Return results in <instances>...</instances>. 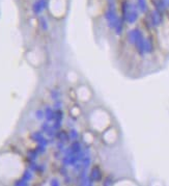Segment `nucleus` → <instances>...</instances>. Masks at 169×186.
<instances>
[{"label": "nucleus", "mask_w": 169, "mask_h": 186, "mask_svg": "<svg viewBox=\"0 0 169 186\" xmlns=\"http://www.w3.org/2000/svg\"><path fill=\"white\" fill-rule=\"evenodd\" d=\"M62 117H63V113H62V111L60 110V109H56L55 114H54V120H55V121H59V122H61Z\"/></svg>", "instance_id": "nucleus-13"}, {"label": "nucleus", "mask_w": 169, "mask_h": 186, "mask_svg": "<svg viewBox=\"0 0 169 186\" xmlns=\"http://www.w3.org/2000/svg\"><path fill=\"white\" fill-rule=\"evenodd\" d=\"M144 42H145L144 37H141L140 39H139L138 41H136V43L134 44L136 49H137L138 53H139V54H141V55H143L145 53V51H144Z\"/></svg>", "instance_id": "nucleus-5"}, {"label": "nucleus", "mask_w": 169, "mask_h": 186, "mask_svg": "<svg viewBox=\"0 0 169 186\" xmlns=\"http://www.w3.org/2000/svg\"><path fill=\"white\" fill-rule=\"evenodd\" d=\"M141 37H143V34H142L140 29H138V28L132 29V30H130L128 32V41H129V43H131V44H135L136 41H138Z\"/></svg>", "instance_id": "nucleus-2"}, {"label": "nucleus", "mask_w": 169, "mask_h": 186, "mask_svg": "<svg viewBox=\"0 0 169 186\" xmlns=\"http://www.w3.org/2000/svg\"><path fill=\"white\" fill-rule=\"evenodd\" d=\"M37 151H32L29 153V158H30L31 160H34V159L37 158Z\"/></svg>", "instance_id": "nucleus-17"}, {"label": "nucleus", "mask_w": 169, "mask_h": 186, "mask_svg": "<svg viewBox=\"0 0 169 186\" xmlns=\"http://www.w3.org/2000/svg\"><path fill=\"white\" fill-rule=\"evenodd\" d=\"M162 15L159 11H153L150 13V22L154 26H159L162 23Z\"/></svg>", "instance_id": "nucleus-3"}, {"label": "nucleus", "mask_w": 169, "mask_h": 186, "mask_svg": "<svg viewBox=\"0 0 169 186\" xmlns=\"http://www.w3.org/2000/svg\"><path fill=\"white\" fill-rule=\"evenodd\" d=\"M137 7L138 10L141 13H146L147 11V2L146 0H137Z\"/></svg>", "instance_id": "nucleus-8"}, {"label": "nucleus", "mask_w": 169, "mask_h": 186, "mask_svg": "<svg viewBox=\"0 0 169 186\" xmlns=\"http://www.w3.org/2000/svg\"><path fill=\"white\" fill-rule=\"evenodd\" d=\"M101 178H102V172H101L99 166H94L93 170H91V174H90V179L93 180V181H100Z\"/></svg>", "instance_id": "nucleus-4"}, {"label": "nucleus", "mask_w": 169, "mask_h": 186, "mask_svg": "<svg viewBox=\"0 0 169 186\" xmlns=\"http://www.w3.org/2000/svg\"><path fill=\"white\" fill-rule=\"evenodd\" d=\"M57 136L60 138L61 141H67V140H69V135H67V133H64V132H60V133H58Z\"/></svg>", "instance_id": "nucleus-14"}, {"label": "nucleus", "mask_w": 169, "mask_h": 186, "mask_svg": "<svg viewBox=\"0 0 169 186\" xmlns=\"http://www.w3.org/2000/svg\"><path fill=\"white\" fill-rule=\"evenodd\" d=\"M163 2H164L165 7L169 8V0H163Z\"/></svg>", "instance_id": "nucleus-22"}, {"label": "nucleus", "mask_w": 169, "mask_h": 186, "mask_svg": "<svg viewBox=\"0 0 169 186\" xmlns=\"http://www.w3.org/2000/svg\"><path fill=\"white\" fill-rule=\"evenodd\" d=\"M71 149L73 150L74 153H78V152H81V144H80L79 141H75V143H73L72 147H71Z\"/></svg>", "instance_id": "nucleus-12"}, {"label": "nucleus", "mask_w": 169, "mask_h": 186, "mask_svg": "<svg viewBox=\"0 0 169 186\" xmlns=\"http://www.w3.org/2000/svg\"><path fill=\"white\" fill-rule=\"evenodd\" d=\"M51 96H52V98L55 100V101L59 99V93H58L57 91H53L52 93H51Z\"/></svg>", "instance_id": "nucleus-16"}, {"label": "nucleus", "mask_w": 169, "mask_h": 186, "mask_svg": "<svg viewBox=\"0 0 169 186\" xmlns=\"http://www.w3.org/2000/svg\"><path fill=\"white\" fill-rule=\"evenodd\" d=\"M55 108L56 109H60V106H61V102L60 101H58V100H56V102H55Z\"/></svg>", "instance_id": "nucleus-19"}, {"label": "nucleus", "mask_w": 169, "mask_h": 186, "mask_svg": "<svg viewBox=\"0 0 169 186\" xmlns=\"http://www.w3.org/2000/svg\"><path fill=\"white\" fill-rule=\"evenodd\" d=\"M123 28H124V24H123V21L119 19L118 20V22L116 23V25H115L114 27V30H115V33L117 35H120L121 32H123Z\"/></svg>", "instance_id": "nucleus-11"}, {"label": "nucleus", "mask_w": 169, "mask_h": 186, "mask_svg": "<svg viewBox=\"0 0 169 186\" xmlns=\"http://www.w3.org/2000/svg\"><path fill=\"white\" fill-rule=\"evenodd\" d=\"M112 184V181L110 178H107L105 180V182H104V185H111Z\"/></svg>", "instance_id": "nucleus-20"}, {"label": "nucleus", "mask_w": 169, "mask_h": 186, "mask_svg": "<svg viewBox=\"0 0 169 186\" xmlns=\"http://www.w3.org/2000/svg\"><path fill=\"white\" fill-rule=\"evenodd\" d=\"M77 136H78V133H77L76 130H71V133H70V137L72 140H76Z\"/></svg>", "instance_id": "nucleus-15"}, {"label": "nucleus", "mask_w": 169, "mask_h": 186, "mask_svg": "<svg viewBox=\"0 0 169 186\" xmlns=\"http://www.w3.org/2000/svg\"><path fill=\"white\" fill-rule=\"evenodd\" d=\"M35 114H37V117L38 120L43 119V117H45V113H44L41 110H38V111H37V113H35Z\"/></svg>", "instance_id": "nucleus-18"}, {"label": "nucleus", "mask_w": 169, "mask_h": 186, "mask_svg": "<svg viewBox=\"0 0 169 186\" xmlns=\"http://www.w3.org/2000/svg\"><path fill=\"white\" fill-rule=\"evenodd\" d=\"M105 18H106V20H107L108 26L110 28H114L115 25H116V23L118 22V20H119V18L117 17L116 11H115L114 7H109V10L106 11V14H105Z\"/></svg>", "instance_id": "nucleus-1"}, {"label": "nucleus", "mask_w": 169, "mask_h": 186, "mask_svg": "<svg viewBox=\"0 0 169 186\" xmlns=\"http://www.w3.org/2000/svg\"><path fill=\"white\" fill-rule=\"evenodd\" d=\"M46 5H47L46 0H38V1L34 5V11L37 14L41 13V11L46 7Z\"/></svg>", "instance_id": "nucleus-6"}, {"label": "nucleus", "mask_w": 169, "mask_h": 186, "mask_svg": "<svg viewBox=\"0 0 169 186\" xmlns=\"http://www.w3.org/2000/svg\"><path fill=\"white\" fill-rule=\"evenodd\" d=\"M152 2H153V4L155 5L156 10L159 11L160 13L165 11L166 7H165V4H164V2H163V0H152Z\"/></svg>", "instance_id": "nucleus-7"}, {"label": "nucleus", "mask_w": 169, "mask_h": 186, "mask_svg": "<svg viewBox=\"0 0 169 186\" xmlns=\"http://www.w3.org/2000/svg\"><path fill=\"white\" fill-rule=\"evenodd\" d=\"M54 114H55V113L53 111L52 108H50V107H47L46 108V110H45V117H46L47 121L54 120Z\"/></svg>", "instance_id": "nucleus-10"}, {"label": "nucleus", "mask_w": 169, "mask_h": 186, "mask_svg": "<svg viewBox=\"0 0 169 186\" xmlns=\"http://www.w3.org/2000/svg\"><path fill=\"white\" fill-rule=\"evenodd\" d=\"M154 50V46H153V43L152 41L150 39H145V42H144V51L145 53H152Z\"/></svg>", "instance_id": "nucleus-9"}, {"label": "nucleus", "mask_w": 169, "mask_h": 186, "mask_svg": "<svg viewBox=\"0 0 169 186\" xmlns=\"http://www.w3.org/2000/svg\"><path fill=\"white\" fill-rule=\"evenodd\" d=\"M51 184H52V185H58V184H59V183H58V180H57V179H53L52 182H51Z\"/></svg>", "instance_id": "nucleus-21"}]
</instances>
